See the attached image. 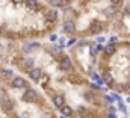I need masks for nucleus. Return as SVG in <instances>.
Here are the masks:
<instances>
[{"mask_svg":"<svg viewBox=\"0 0 130 118\" xmlns=\"http://www.w3.org/2000/svg\"><path fill=\"white\" fill-rule=\"evenodd\" d=\"M41 76H42L41 68H32V70L29 71V77H30L32 80H39V79H41Z\"/></svg>","mask_w":130,"mask_h":118,"instance_id":"nucleus-3","label":"nucleus"},{"mask_svg":"<svg viewBox=\"0 0 130 118\" xmlns=\"http://www.w3.org/2000/svg\"><path fill=\"white\" fill-rule=\"evenodd\" d=\"M103 82L109 88L130 95V41L110 39L103 47Z\"/></svg>","mask_w":130,"mask_h":118,"instance_id":"nucleus-1","label":"nucleus"},{"mask_svg":"<svg viewBox=\"0 0 130 118\" xmlns=\"http://www.w3.org/2000/svg\"><path fill=\"white\" fill-rule=\"evenodd\" d=\"M61 109H62V114H64V115H71V114H73V109H71V106H68V105H64Z\"/></svg>","mask_w":130,"mask_h":118,"instance_id":"nucleus-13","label":"nucleus"},{"mask_svg":"<svg viewBox=\"0 0 130 118\" xmlns=\"http://www.w3.org/2000/svg\"><path fill=\"white\" fill-rule=\"evenodd\" d=\"M3 101H5V97H3V94H2V92H0V105H2V103H3Z\"/></svg>","mask_w":130,"mask_h":118,"instance_id":"nucleus-17","label":"nucleus"},{"mask_svg":"<svg viewBox=\"0 0 130 118\" xmlns=\"http://www.w3.org/2000/svg\"><path fill=\"white\" fill-rule=\"evenodd\" d=\"M12 2H14V3H15V5H20V3H23V2H24V0H12Z\"/></svg>","mask_w":130,"mask_h":118,"instance_id":"nucleus-18","label":"nucleus"},{"mask_svg":"<svg viewBox=\"0 0 130 118\" xmlns=\"http://www.w3.org/2000/svg\"><path fill=\"white\" fill-rule=\"evenodd\" d=\"M36 98V92L33 91V89H27L24 94H23V100H26V101H33Z\"/></svg>","mask_w":130,"mask_h":118,"instance_id":"nucleus-4","label":"nucleus"},{"mask_svg":"<svg viewBox=\"0 0 130 118\" xmlns=\"http://www.w3.org/2000/svg\"><path fill=\"white\" fill-rule=\"evenodd\" d=\"M45 20H48V21H56V20H58V12L53 11V9L47 11V12H45Z\"/></svg>","mask_w":130,"mask_h":118,"instance_id":"nucleus-7","label":"nucleus"},{"mask_svg":"<svg viewBox=\"0 0 130 118\" xmlns=\"http://www.w3.org/2000/svg\"><path fill=\"white\" fill-rule=\"evenodd\" d=\"M50 52H52V55H53V56H58V55H59V49H52Z\"/></svg>","mask_w":130,"mask_h":118,"instance_id":"nucleus-16","label":"nucleus"},{"mask_svg":"<svg viewBox=\"0 0 130 118\" xmlns=\"http://www.w3.org/2000/svg\"><path fill=\"white\" fill-rule=\"evenodd\" d=\"M64 30H65V33H73V32L76 30V24H74L73 21H65Z\"/></svg>","mask_w":130,"mask_h":118,"instance_id":"nucleus-8","label":"nucleus"},{"mask_svg":"<svg viewBox=\"0 0 130 118\" xmlns=\"http://www.w3.org/2000/svg\"><path fill=\"white\" fill-rule=\"evenodd\" d=\"M36 47H39L38 42H30V44H24V46H23V50H24V52H30L32 49H36Z\"/></svg>","mask_w":130,"mask_h":118,"instance_id":"nucleus-12","label":"nucleus"},{"mask_svg":"<svg viewBox=\"0 0 130 118\" xmlns=\"http://www.w3.org/2000/svg\"><path fill=\"white\" fill-rule=\"evenodd\" d=\"M59 67H61V70H64V71L71 70V59L70 58H64L61 62H59Z\"/></svg>","mask_w":130,"mask_h":118,"instance_id":"nucleus-5","label":"nucleus"},{"mask_svg":"<svg viewBox=\"0 0 130 118\" xmlns=\"http://www.w3.org/2000/svg\"><path fill=\"white\" fill-rule=\"evenodd\" d=\"M117 24L115 29L120 35H124L130 39V3L124 5L120 11V14L117 15Z\"/></svg>","mask_w":130,"mask_h":118,"instance_id":"nucleus-2","label":"nucleus"},{"mask_svg":"<svg viewBox=\"0 0 130 118\" xmlns=\"http://www.w3.org/2000/svg\"><path fill=\"white\" fill-rule=\"evenodd\" d=\"M53 103H55V106L56 108H62L65 105V100L62 95H55V98H53Z\"/></svg>","mask_w":130,"mask_h":118,"instance_id":"nucleus-10","label":"nucleus"},{"mask_svg":"<svg viewBox=\"0 0 130 118\" xmlns=\"http://www.w3.org/2000/svg\"><path fill=\"white\" fill-rule=\"evenodd\" d=\"M24 3H26V8L27 9H38V6H39V3H38V0H24Z\"/></svg>","mask_w":130,"mask_h":118,"instance_id":"nucleus-9","label":"nucleus"},{"mask_svg":"<svg viewBox=\"0 0 130 118\" xmlns=\"http://www.w3.org/2000/svg\"><path fill=\"white\" fill-rule=\"evenodd\" d=\"M12 86H14V88H24V86H26V80H24L23 77H15V79L12 80Z\"/></svg>","mask_w":130,"mask_h":118,"instance_id":"nucleus-6","label":"nucleus"},{"mask_svg":"<svg viewBox=\"0 0 130 118\" xmlns=\"http://www.w3.org/2000/svg\"><path fill=\"white\" fill-rule=\"evenodd\" d=\"M48 3H50L52 6H55V8H59V6L64 3V0H48Z\"/></svg>","mask_w":130,"mask_h":118,"instance_id":"nucleus-14","label":"nucleus"},{"mask_svg":"<svg viewBox=\"0 0 130 118\" xmlns=\"http://www.w3.org/2000/svg\"><path fill=\"white\" fill-rule=\"evenodd\" d=\"M2 108H3V111H5V112H11V111L14 109V103H12V101H9V100H5V101L2 103Z\"/></svg>","mask_w":130,"mask_h":118,"instance_id":"nucleus-11","label":"nucleus"},{"mask_svg":"<svg viewBox=\"0 0 130 118\" xmlns=\"http://www.w3.org/2000/svg\"><path fill=\"white\" fill-rule=\"evenodd\" d=\"M73 42H76V39H74V38H71V39H70V41H68V46H71V44H73Z\"/></svg>","mask_w":130,"mask_h":118,"instance_id":"nucleus-19","label":"nucleus"},{"mask_svg":"<svg viewBox=\"0 0 130 118\" xmlns=\"http://www.w3.org/2000/svg\"><path fill=\"white\" fill-rule=\"evenodd\" d=\"M32 64H33L32 58H26V59H24V62H23V65H24V67H27V68H30V67H32Z\"/></svg>","mask_w":130,"mask_h":118,"instance_id":"nucleus-15","label":"nucleus"}]
</instances>
